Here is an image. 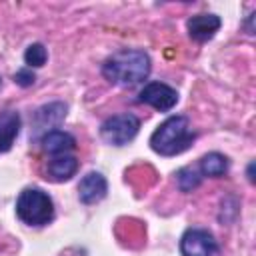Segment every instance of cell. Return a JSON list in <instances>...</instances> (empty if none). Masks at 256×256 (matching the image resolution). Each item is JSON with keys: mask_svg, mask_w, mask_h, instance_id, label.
<instances>
[{"mask_svg": "<svg viewBox=\"0 0 256 256\" xmlns=\"http://www.w3.org/2000/svg\"><path fill=\"white\" fill-rule=\"evenodd\" d=\"M150 74V56L144 50L124 48L108 56L102 64V76L116 86H136Z\"/></svg>", "mask_w": 256, "mask_h": 256, "instance_id": "cell-1", "label": "cell"}, {"mask_svg": "<svg viewBox=\"0 0 256 256\" xmlns=\"http://www.w3.org/2000/svg\"><path fill=\"white\" fill-rule=\"evenodd\" d=\"M196 134L186 116L166 118L150 136V148L160 156H176L190 148Z\"/></svg>", "mask_w": 256, "mask_h": 256, "instance_id": "cell-2", "label": "cell"}, {"mask_svg": "<svg viewBox=\"0 0 256 256\" xmlns=\"http://www.w3.org/2000/svg\"><path fill=\"white\" fill-rule=\"evenodd\" d=\"M16 216L28 226H46L54 218V202L40 188H26L16 200Z\"/></svg>", "mask_w": 256, "mask_h": 256, "instance_id": "cell-3", "label": "cell"}, {"mask_svg": "<svg viewBox=\"0 0 256 256\" xmlns=\"http://www.w3.org/2000/svg\"><path fill=\"white\" fill-rule=\"evenodd\" d=\"M138 130H140V118L130 112H122L102 122L100 136L110 146H124L138 134Z\"/></svg>", "mask_w": 256, "mask_h": 256, "instance_id": "cell-4", "label": "cell"}, {"mask_svg": "<svg viewBox=\"0 0 256 256\" xmlns=\"http://www.w3.org/2000/svg\"><path fill=\"white\" fill-rule=\"evenodd\" d=\"M182 256H216L218 242L204 228H190L180 238Z\"/></svg>", "mask_w": 256, "mask_h": 256, "instance_id": "cell-5", "label": "cell"}, {"mask_svg": "<svg viewBox=\"0 0 256 256\" xmlns=\"http://www.w3.org/2000/svg\"><path fill=\"white\" fill-rule=\"evenodd\" d=\"M138 100L156 108L158 112H168L176 106L178 102V92L176 88L164 84V82H148L140 94H138Z\"/></svg>", "mask_w": 256, "mask_h": 256, "instance_id": "cell-6", "label": "cell"}, {"mask_svg": "<svg viewBox=\"0 0 256 256\" xmlns=\"http://www.w3.org/2000/svg\"><path fill=\"white\" fill-rule=\"evenodd\" d=\"M106 192H108V184L100 172H88L78 184V198L84 204L100 202L106 196Z\"/></svg>", "mask_w": 256, "mask_h": 256, "instance_id": "cell-7", "label": "cell"}, {"mask_svg": "<svg viewBox=\"0 0 256 256\" xmlns=\"http://www.w3.org/2000/svg\"><path fill=\"white\" fill-rule=\"evenodd\" d=\"M220 18L216 14H196L186 22L188 34L192 40L196 42H206L210 38H214V34L220 28Z\"/></svg>", "mask_w": 256, "mask_h": 256, "instance_id": "cell-8", "label": "cell"}, {"mask_svg": "<svg viewBox=\"0 0 256 256\" xmlns=\"http://www.w3.org/2000/svg\"><path fill=\"white\" fill-rule=\"evenodd\" d=\"M40 144H42V150L46 154H52V156H62V154H68L76 148V140L72 134L64 132V130H48L44 132V136L40 138Z\"/></svg>", "mask_w": 256, "mask_h": 256, "instance_id": "cell-9", "label": "cell"}, {"mask_svg": "<svg viewBox=\"0 0 256 256\" xmlns=\"http://www.w3.org/2000/svg\"><path fill=\"white\" fill-rule=\"evenodd\" d=\"M78 170V160L70 154H62V156H54L48 166H46V178H50L52 182H64L70 180Z\"/></svg>", "mask_w": 256, "mask_h": 256, "instance_id": "cell-10", "label": "cell"}, {"mask_svg": "<svg viewBox=\"0 0 256 256\" xmlns=\"http://www.w3.org/2000/svg\"><path fill=\"white\" fill-rule=\"evenodd\" d=\"M20 134V114L14 110L0 112V154L8 152Z\"/></svg>", "mask_w": 256, "mask_h": 256, "instance_id": "cell-11", "label": "cell"}, {"mask_svg": "<svg viewBox=\"0 0 256 256\" xmlns=\"http://www.w3.org/2000/svg\"><path fill=\"white\" fill-rule=\"evenodd\" d=\"M202 178L208 176V178H220L228 172V158L220 152H208L200 158L198 162V168H196Z\"/></svg>", "mask_w": 256, "mask_h": 256, "instance_id": "cell-12", "label": "cell"}, {"mask_svg": "<svg viewBox=\"0 0 256 256\" xmlns=\"http://www.w3.org/2000/svg\"><path fill=\"white\" fill-rule=\"evenodd\" d=\"M66 116V104L62 102H52L48 106H42L38 112H36V126L38 128H44L48 132V128L52 124H58L62 118Z\"/></svg>", "mask_w": 256, "mask_h": 256, "instance_id": "cell-13", "label": "cell"}, {"mask_svg": "<svg viewBox=\"0 0 256 256\" xmlns=\"http://www.w3.org/2000/svg\"><path fill=\"white\" fill-rule=\"evenodd\" d=\"M176 182L182 192H192L202 182V174L196 168H182L176 172Z\"/></svg>", "mask_w": 256, "mask_h": 256, "instance_id": "cell-14", "label": "cell"}, {"mask_svg": "<svg viewBox=\"0 0 256 256\" xmlns=\"http://www.w3.org/2000/svg\"><path fill=\"white\" fill-rule=\"evenodd\" d=\"M46 58H48V52L42 44H30L24 52V62L28 64V68H40L46 64Z\"/></svg>", "mask_w": 256, "mask_h": 256, "instance_id": "cell-15", "label": "cell"}, {"mask_svg": "<svg viewBox=\"0 0 256 256\" xmlns=\"http://www.w3.org/2000/svg\"><path fill=\"white\" fill-rule=\"evenodd\" d=\"M34 80H36V76H34L32 68H22V70H18L14 74V82L20 84V86H32Z\"/></svg>", "mask_w": 256, "mask_h": 256, "instance_id": "cell-16", "label": "cell"}, {"mask_svg": "<svg viewBox=\"0 0 256 256\" xmlns=\"http://www.w3.org/2000/svg\"><path fill=\"white\" fill-rule=\"evenodd\" d=\"M0 86H2V78H0Z\"/></svg>", "mask_w": 256, "mask_h": 256, "instance_id": "cell-17", "label": "cell"}]
</instances>
